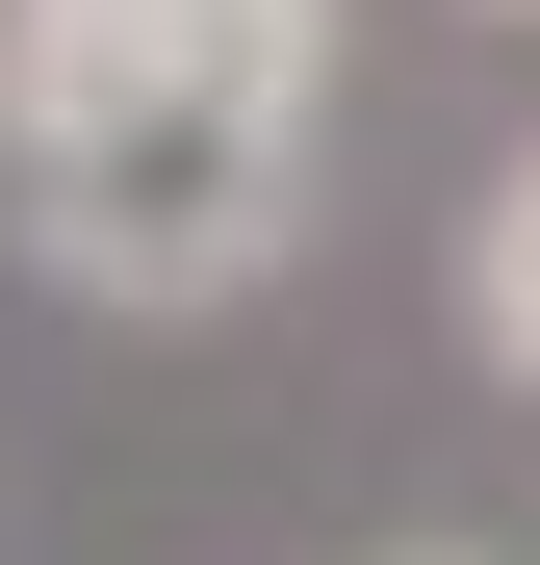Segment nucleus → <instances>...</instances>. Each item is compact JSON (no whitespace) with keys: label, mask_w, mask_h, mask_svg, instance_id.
<instances>
[{"label":"nucleus","mask_w":540,"mask_h":565,"mask_svg":"<svg viewBox=\"0 0 540 565\" xmlns=\"http://www.w3.org/2000/svg\"><path fill=\"white\" fill-rule=\"evenodd\" d=\"M335 0H0V232L77 309H257L309 232Z\"/></svg>","instance_id":"1"},{"label":"nucleus","mask_w":540,"mask_h":565,"mask_svg":"<svg viewBox=\"0 0 540 565\" xmlns=\"http://www.w3.org/2000/svg\"><path fill=\"white\" fill-rule=\"evenodd\" d=\"M464 360H489V386H540V129L464 180Z\"/></svg>","instance_id":"2"},{"label":"nucleus","mask_w":540,"mask_h":565,"mask_svg":"<svg viewBox=\"0 0 540 565\" xmlns=\"http://www.w3.org/2000/svg\"><path fill=\"white\" fill-rule=\"evenodd\" d=\"M412 565H489V540H412Z\"/></svg>","instance_id":"3"},{"label":"nucleus","mask_w":540,"mask_h":565,"mask_svg":"<svg viewBox=\"0 0 540 565\" xmlns=\"http://www.w3.org/2000/svg\"><path fill=\"white\" fill-rule=\"evenodd\" d=\"M489 26H540V0H489Z\"/></svg>","instance_id":"4"}]
</instances>
